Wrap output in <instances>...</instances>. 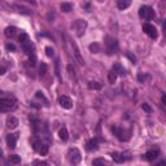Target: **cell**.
Wrapping results in <instances>:
<instances>
[{
  "instance_id": "6da1fadb",
  "label": "cell",
  "mask_w": 166,
  "mask_h": 166,
  "mask_svg": "<svg viewBox=\"0 0 166 166\" xmlns=\"http://www.w3.org/2000/svg\"><path fill=\"white\" fill-rule=\"evenodd\" d=\"M31 145H33L34 151H36L39 153L40 156H46L47 153H48V144H46L42 140V138H38V136H33V139H31Z\"/></svg>"
},
{
  "instance_id": "7a4b0ae2",
  "label": "cell",
  "mask_w": 166,
  "mask_h": 166,
  "mask_svg": "<svg viewBox=\"0 0 166 166\" xmlns=\"http://www.w3.org/2000/svg\"><path fill=\"white\" fill-rule=\"evenodd\" d=\"M139 16L140 18H143V20H153L155 18V11H153V8H151L149 5H142L139 9Z\"/></svg>"
},
{
  "instance_id": "3957f363",
  "label": "cell",
  "mask_w": 166,
  "mask_h": 166,
  "mask_svg": "<svg viewBox=\"0 0 166 166\" xmlns=\"http://www.w3.org/2000/svg\"><path fill=\"white\" fill-rule=\"evenodd\" d=\"M105 44H106V52L109 55L117 53L118 51V42L117 39L112 38V36H105Z\"/></svg>"
},
{
  "instance_id": "277c9868",
  "label": "cell",
  "mask_w": 166,
  "mask_h": 166,
  "mask_svg": "<svg viewBox=\"0 0 166 166\" xmlns=\"http://www.w3.org/2000/svg\"><path fill=\"white\" fill-rule=\"evenodd\" d=\"M16 108V101L8 98L0 99V112H11Z\"/></svg>"
},
{
  "instance_id": "5b68a950",
  "label": "cell",
  "mask_w": 166,
  "mask_h": 166,
  "mask_svg": "<svg viewBox=\"0 0 166 166\" xmlns=\"http://www.w3.org/2000/svg\"><path fill=\"white\" fill-rule=\"evenodd\" d=\"M112 158H113L114 162H117V164H123L126 160H130L131 156L130 153L126 152V153H121V152H113L112 153Z\"/></svg>"
},
{
  "instance_id": "8992f818",
  "label": "cell",
  "mask_w": 166,
  "mask_h": 166,
  "mask_svg": "<svg viewBox=\"0 0 166 166\" xmlns=\"http://www.w3.org/2000/svg\"><path fill=\"white\" fill-rule=\"evenodd\" d=\"M69 160H70L71 164L77 165L81 162V160H82V155H81V151L78 148H73L69 151Z\"/></svg>"
},
{
  "instance_id": "52a82bcc",
  "label": "cell",
  "mask_w": 166,
  "mask_h": 166,
  "mask_svg": "<svg viewBox=\"0 0 166 166\" xmlns=\"http://www.w3.org/2000/svg\"><path fill=\"white\" fill-rule=\"evenodd\" d=\"M143 30H144V33H145L147 35L149 36V38H152V39H157L158 38L157 29H156V26H153V25H151V24H144Z\"/></svg>"
},
{
  "instance_id": "ba28073f",
  "label": "cell",
  "mask_w": 166,
  "mask_h": 166,
  "mask_svg": "<svg viewBox=\"0 0 166 166\" xmlns=\"http://www.w3.org/2000/svg\"><path fill=\"white\" fill-rule=\"evenodd\" d=\"M74 29L77 31V36H82L87 29V22L84 20H77L74 24Z\"/></svg>"
},
{
  "instance_id": "9c48e42d",
  "label": "cell",
  "mask_w": 166,
  "mask_h": 166,
  "mask_svg": "<svg viewBox=\"0 0 166 166\" xmlns=\"http://www.w3.org/2000/svg\"><path fill=\"white\" fill-rule=\"evenodd\" d=\"M112 131H113V134L121 140V142H126V140H128L127 138L125 136V135H126V131H125L123 128H121L120 126H117V125L112 126Z\"/></svg>"
},
{
  "instance_id": "30bf717a",
  "label": "cell",
  "mask_w": 166,
  "mask_h": 166,
  "mask_svg": "<svg viewBox=\"0 0 166 166\" xmlns=\"http://www.w3.org/2000/svg\"><path fill=\"white\" fill-rule=\"evenodd\" d=\"M58 104H60L64 109H71L73 108V101H71L70 98H68V96L62 95L58 98Z\"/></svg>"
},
{
  "instance_id": "8fae6325",
  "label": "cell",
  "mask_w": 166,
  "mask_h": 166,
  "mask_svg": "<svg viewBox=\"0 0 166 166\" xmlns=\"http://www.w3.org/2000/svg\"><path fill=\"white\" fill-rule=\"evenodd\" d=\"M98 148H99V139L98 138H92V139H90L88 142L86 143V149L88 152H93Z\"/></svg>"
},
{
  "instance_id": "7c38bea8",
  "label": "cell",
  "mask_w": 166,
  "mask_h": 166,
  "mask_svg": "<svg viewBox=\"0 0 166 166\" xmlns=\"http://www.w3.org/2000/svg\"><path fill=\"white\" fill-rule=\"evenodd\" d=\"M160 155V151L158 149H152V151H148L145 153V155H143V160H145V161H153V160H156L158 157Z\"/></svg>"
},
{
  "instance_id": "4fadbf2b",
  "label": "cell",
  "mask_w": 166,
  "mask_h": 166,
  "mask_svg": "<svg viewBox=\"0 0 166 166\" xmlns=\"http://www.w3.org/2000/svg\"><path fill=\"white\" fill-rule=\"evenodd\" d=\"M21 48H22V51L26 53L27 56L35 55V53H34V51H35V46H34L31 42H27V43H25V44H21Z\"/></svg>"
},
{
  "instance_id": "5bb4252c",
  "label": "cell",
  "mask_w": 166,
  "mask_h": 166,
  "mask_svg": "<svg viewBox=\"0 0 166 166\" xmlns=\"http://www.w3.org/2000/svg\"><path fill=\"white\" fill-rule=\"evenodd\" d=\"M17 140H18V134H9V135H7V143H8V147L11 149L16 148Z\"/></svg>"
},
{
  "instance_id": "9a60e30c",
  "label": "cell",
  "mask_w": 166,
  "mask_h": 166,
  "mask_svg": "<svg viewBox=\"0 0 166 166\" xmlns=\"http://www.w3.org/2000/svg\"><path fill=\"white\" fill-rule=\"evenodd\" d=\"M71 47H73V52H74V56H76L78 64H79V65H84V60H83L82 55H81V51H79V48H78V46L73 42V43H71Z\"/></svg>"
},
{
  "instance_id": "2e32d148",
  "label": "cell",
  "mask_w": 166,
  "mask_h": 166,
  "mask_svg": "<svg viewBox=\"0 0 166 166\" xmlns=\"http://www.w3.org/2000/svg\"><path fill=\"white\" fill-rule=\"evenodd\" d=\"M7 126L11 128V130H13V128H16L18 126V120L16 117H13V115H11V117L7 118Z\"/></svg>"
},
{
  "instance_id": "e0dca14e",
  "label": "cell",
  "mask_w": 166,
  "mask_h": 166,
  "mask_svg": "<svg viewBox=\"0 0 166 166\" xmlns=\"http://www.w3.org/2000/svg\"><path fill=\"white\" fill-rule=\"evenodd\" d=\"M4 34L7 38H13V36H16V34H17V29H16L14 26H8L7 29H5Z\"/></svg>"
},
{
  "instance_id": "ac0fdd59",
  "label": "cell",
  "mask_w": 166,
  "mask_h": 166,
  "mask_svg": "<svg viewBox=\"0 0 166 166\" xmlns=\"http://www.w3.org/2000/svg\"><path fill=\"white\" fill-rule=\"evenodd\" d=\"M58 136H60V139L62 140V142H68L69 139V133H68V128L66 127H62L60 128V131H58Z\"/></svg>"
},
{
  "instance_id": "d6986e66",
  "label": "cell",
  "mask_w": 166,
  "mask_h": 166,
  "mask_svg": "<svg viewBox=\"0 0 166 166\" xmlns=\"http://www.w3.org/2000/svg\"><path fill=\"white\" fill-rule=\"evenodd\" d=\"M131 5V1H128V0H118L117 1V7L118 9H121V11H125L126 8H128Z\"/></svg>"
},
{
  "instance_id": "ffe728a7",
  "label": "cell",
  "mask_w": 166,
  "mask_h": 166,
  "mask_svg": "<svg viewBox=\"0 0 166 166\" xmlns=\"http://www.w3.org/2000/svg\"><path fill=\"white\" fill-rule=\"evenodd\" d=\"M112 70H114L115 73L120 74V76H125V74H126V70H125V69L122 68V65H121V64H118V62L113 65V69H112Z\"/></svg>"
},
{
  "instance_id": "44dd1931",
  "label": "cell",
  "mask_w": 166,
  "mask_h": 166,
  "mask_svg": "<svg viewBox=\"0 0 166 166\" xmlns=\"http://www.w3.org/2000/svg\"><path fill=\"white\" fill-rule=\"evenodd\" d=\"M61 11L65 12V13H69L70 11H73V4L71 3H62V4L60 5Z\"/></svg>"
},
{
  "instance_id": "7402d4cb",
  "label": "cell",
  "mask_w": 166,
  "mask_h": 166,
  "mask_svg": "<svg viewBox=\"0 0 166 166\" xmlns=\"http://www.w3.org/2000/svg\"><path fill=\"white\" fill-rule=\"evenodd\" d=\"M14 8L18 9V12H20V13H22V14H31V11H30V9L26 8V7H24V5L14 4Z\"/></svg>"
},
{
  "instance_id": "603a6c76",
  "label": "cell",
  "mask_w": 166,
  "mask_h": 166,
  "mask_svg": "<svg viewBox=\"0 0 166 166\" xmlns=\"http://www.w3.org/2000/svg\"><path fill=\"white\" fill-rule=\"evenodd\" d=\"M90 51L92 53H99L100 51H101V47H100V44H98V43H92V44H90Z\"/></svg>"
},
{
  "instance_id": "cb8c5ba5",
  "label": "cell",
  "mask_w": 166,
  "mask_h": 166,
  "mask_svg": "<svg viewBox=\"0 0 166 166\" xmlns=\"http://www.w3.org/2000/svg\"><path fill=\"white\" fill-rule=\"evenodd\" d=\"M101 87H103V84L99 83V82H93V81L88 82V88L90 90H100Z\"/></svg>"
},
{
  "instance_id": "d4e9b609",
  "label": "cell",
  "mask_w": 166,
  "mask_h": 166,
  "mask_svg": "<svg viewBox=\"0 0 166 166\" xmlns=\"http://www.w3.org/2000/svg\"><path fill=\"white\" fill-rule=\"evenodd\" d=\"M18 40H20V44H25V43L30 42V38H29V35H27L26 33H21V35H20V38H18Z\"/></svg>"
},
{
  "instance_id": "484cf974",
  "label": "cell",
  "mask_w": 166,
  "mask_h": 166,
  "mask_svg": "<svg viewBox=\"0 0 166 166\" xmlns=\"http://www.w3.org/2000/svg\"><path fill=\"white\" fill-rule=\"evenodd\" d=\"M117 77H118V74L115 73L114 70H112L110 73H109V76H108V79H109V82H110V83H114L115 81H117Z\"/></svg>"
},
{
  "instance_id": "4316f807",
  "label": "cell",
  "mask_w": 166,
  "mask_h": 166,
  "mask_svg": "<svg viewBox=\"0 0 166 166\" xmlns=\"http://www.w3.org/2000/svg\"><path fill=\"white\" fill-rule=\"evenodd\" d=\"M105 165V160L104 158H95L92 161V166H104Z\"/></svg>"
},
{
  "instance_id": "83f0119b",
  "label": "cell",
  "mask_w": 166,
  "mask_h": 166,
  "mask_svg": "<svg viewBox=\"0 0 166 166\" xmlns=\"http://www.w3.org/2000/svg\"><path fill=\"white\" fill-rule=\"evenodd\" d=\"M9 161H11L12 164H20L21 157L20 156H17V155H12V156H9Z\"/></svg>"
},
{
  "instance_id": "f1b7e54d",
  "label": "cell",
  "mask_w": 166,
  "mask_h": 166,
  "mask_svg": "<svg viewBox=\"0 0 166 166\" xmlns=\"http://www.w3.org/2000/svg\"><path fill=\"white\" fill-rule=\"evenodd\" d=\"M46 55L48 56V57H53V56H55V49H53L52 47H46Z\"/></svg>"
},
{
  "instance_id": "f546056e",
  "label": "cell",
  "mask_w": 166,
  "mask_h": 166,
  "mask_svg": "<svg viewBox=\"0 0 166 166\" xmlns=\"http://www.w3.org/2000/svg\"><path fill=\"white\" fill-rule=\"evenodd\" d=\"M142 109L144 112H147V113H152V108L149 104H147V103H144V104L142 105Z\"/></svg>"
},
{
  "instance_id": "4dcf8cb0",
  "label": "cell",
  "mask_w": 166,
  "mask_h": 166,
  "mask_svg": "<svg viewBox=\"0 0 166 166\" xmlns=\"http://www.w3.org/2000/svg\"><path fill=\"white\" fill-rule=\"evenodd\" d=\"M29 62H30L31 66H35V64H36V56L35 55L29 56Z\"/></svg>"
},
{
  "instance_id": "1f68e13d",
  "label": "cell",
  "mask_w": 166,
  "mask_h": 166,
  "mask_svg": "<svg viewBox=\"0 0 166 166\" xmlns=\"http://www.w3.org/2000/svg\"><path fill=\"white\" fill-rule=\"evenodd\" d=\"M125 56H126L127 58H130V60H131V62H134V64H135V62H136V57H135V56L133 55V53H130V52H126V53H125Z\"/></svg>"
},
{
  "instance_id": "d6a6232c",
  "label": "cell",
  "mask_w": 166,
  "mask_h": 166,
  "mask_svg": "<svg viewBox=\"0 0 166 166\" xmlns=\"http://www.w3.org/2000/svg\"><path fill=\"white\" fill-rule=\"evenodd\" d=\"M5 49H7L8 52H13V51H16V46L14 44H12V43H8V44H5Z\"/></svg>"
},
{
  "instance_id": "836d02e7",
  "label": "cell",
  "mask_w": 166,
  "mask_h": 166,
  "mask_svg": "<svg viewBox=\"0 0 166 166\" xmlns=\"http://www.w3.org/2000/svg\"><path fill=\"white\" fill-rule=\"evenodd\" d=\"M68 71H69V76L71 78H74V66L73 65H70V64L68 65Z\"/></svg>"
},
{
  "instance_id": "e575fe53",
  "label": "cell",
  "mask_w": 166,
  "mask_h": 166,
  "mask_svg": "<svg viewBox=\"0 0 166 166\" xmlns=\"http://www.w3.org/2000/svg\"><path fill=\"white\" fill-rule=\"evenodd\" d=\"M58 64H60V60H56V74H57L58 79H61V78H60V69H58Z\"/></svg>"
},
{
  "instance_id": "d590c367",
  "label": "cell",
  "mask_w": 166,
  "mask_h": 166,
  "mask_svg": "<svg viewBox=\"0 0 166 166\" xmlns=\"http://www.w3.org/2000/svg\"><path fill=\"white\" fill-rule=\"evenodd\" d=\"M36 98H40V99H43V100H44V101L47 103V99H46V96L43 95V92H42V91H36Z\"/></svg>"
},
{
  "instance_id": "8d00e7d4",
  "label": "cell",
  "mask_w": 166,
  "mask_h": 166,
  "mask_svg": "<svg viewBox=\"0 0 166 166\" xmlns=\"http://www.w3.org/2000/svg\"><path fill=\"white\" fill-rule=\"evenodd\" d=\"M46 70H47V66H46V64H42V65H40V74H42V76H44Z\"/></svg>"
},
{
  "instance_id": "74e56055",
  "label": "cell",
  "mask_w": 166,
  "mask_h": 166,
  "mask_svg": "<svg viewBox=\"0 0 166 166\" xmlns=\"http://www.w3.org/2000/svg\"><path fill=\"white\" fill-rule=\"evenodd\" d=\"M5 71H7V69H5L4 66H0V76H4Z\"/></svg>"
},
{
  "instance_id": "f35d334b",
  "label": "cell",
  "mask_w": 166,
  "mask_h": 166,
  "mask_svg": "<svg viewBox=\"0 0 166 166\" xmlns=\"http://www.w3.org/2000/svg\"><path fill=\"white\" fill-rule=\"evenodd\" d=\"M138 79H139V82H143L144 79H147V76H143V74H140V76L138 77Z\"/></svg>"
},
{
  "instance_id": "ab89813d",
  "label": "cell",
  "mask_w": 166,
  "mask_h": 166,
  "mask_svg": "<svg viewBox=\"0 0 166 166\" xmlns=\"http://www.w3.org/2000/svg\"><path fill=\"white\" fill-rule=\"evenodd\" d=\"M161 101H162V104H166V95L165 93H162V98H161Z\"/></svg>"
},
{
  "instance_id": "60d3db41",
  "label": "cell",
  "mask_w": 166,
  "mask_h": 166,
  "mask_svg": "<svg viewBox=\"0 0 166 166\" xmlns=\"http://www.w3.org/2000/svg\"><path fill=\"white\" fill-rule=\"evenodd\" d=\"M35 166H47L46 164H42V162H38V161H36L35 162Z\"/></svg>"
},
{
  "instance_id": "b9f144b4",
  "label": "cell",
  "mask_w": 166,
  "mask_h": 166,
  "mask_svg": "<svg viewBox=\"0 0 166 166\" xmlns=\"http://www.w3.org/2000/svg\"><path fill=\"white\" fill-rule=\"evenodd\" d=\"M157 166H166V162H165V161H161V162H160V164H158Z\"/></svg>"
}]
</instances>
